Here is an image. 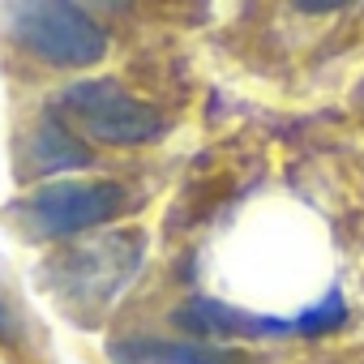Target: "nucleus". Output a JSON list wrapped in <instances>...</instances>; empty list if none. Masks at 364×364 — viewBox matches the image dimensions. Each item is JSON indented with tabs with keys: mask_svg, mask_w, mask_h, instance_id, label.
Masks as SVG:
<instances>
[{
	"mask_svg": "<svg viewBox=\"0 0 364 364\" xmlns=\"http://www.w3.org/2000/svg\"><path fill=\"white\" fill-rule=\"evenodd\" d=\"M124 210L120 185H52L18 202L9 215L31 236H73L86 228H99Z\"/></svg>",
	"mask_w": 364,
	"mask_h": 364,
	"instance_id": "obj_3",
	"label": "nucleus"
},
{
	"mask_svg": "<svg viewBox=\"0 0 364 364\" xmlns=\"http://www.w3.org/2000/svg\"><path fill=\"white\" fill-rule=\"evenodd\" d=\"M347 321V304H343V291L338 287H330L321 300H317V309H309V313H300V326H304V338H317V334H330V330H338Z\"/></svg>",
	"mask_w": 364,
	"mask_h": 364,
	"instance_id": "obj_7",
	"label": "nucleus"
},
{
	"mask_svg": "<svg viewBox=\"0 0 364 364\" xmlns=\"http://www.w3.org/2000/svg\"><path fill=\"white\" fill-rule=\"evenodd\" d=\"M26 171H65V167H86L90 163V150L60 124V120H43L39 133L31 137V150H26Z\"/></svg>",
	"mask_w": 364,
	"mask_h": 364,
	"instance_id": "obj_6",
	"label": "nucleus"
},
{
	"mask_svg": "<svg viewBox=\"0 0 364 364\" xmlns=\"http://www.w3.org/2000/svg\"><path fill=\"white\" fill-rule=\"evenodd\" d=\"M176 321L193 330V334H215V338H287V334H304L300 317H266V313H249L210 296L189 300L176 313Z\"/></svg>",
	"mask_w": 364,
	"mask_h": 364,
	"instance_id": "obj_4",
	"label": "nucleus"
},
{
	"mask_svg": "<svg viewBox=\"0 0 364 364\" xmlns=\"http://www.w3.org/2000/svg\"><path fill=\"white\" fill-rule=\"evenodd\" d=\"M116 364H232L228 351L198 343H167V338H120L112 343Z\"/></svg>",
	"mask_w": 364,
	"mask_h": 364,
	"instance_id": "obj_5",
	"label": "nucleus"
},
{
	"mask_svg": "<svg viewBox=\"0 0 364 364\" xmlns=\"http://www.w3.org/2000/svg\"><path fill=\"white\" fill-rule=\"evenodd\" d=\"M9 31H14V39H18L26 52H35V56L48 60V65H60V69L95 65V60H103V52H107L103 26H99L86 9L65 5V0L14 5V9H9Z\"/></svg>",
	"mask_w": 364,
	"mask_h": 364,
	"instance_id": "obj_1",
	"label": "nucleus"
},
{
	"mask_svg": "<svg viewBox=\"0 0 364 364\" xmlns=\"http://www.w3.org/2000/svg\"><path fill=\"white\" fill-rule=\"evenodd\" d=\"M60 112L107 146H146L163 137L167 120L159 107L133 99L116 82H73L60 90Z\"/></svg>",
	"mask_w": 364,
	"mask_h": 364,
	"instance_id": "obj_2",
	"label": "nucleus"
}]
</instances>
